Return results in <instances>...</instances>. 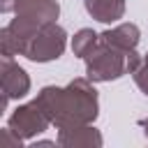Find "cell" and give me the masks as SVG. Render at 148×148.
Here are the masks:
<instances>
[{"instance_id": "cell-4", "label": "cell", "mask_w": 148, "mask_h": 148, "mask_svg": "<svg viewBox=\"0 0 148 148\" xmlns=\"http://www.w3.org/2000/svg\"><path fill=\"white\" fill-rule=\"evenodd\" d=\"M67 46V32L62 25L58 23H49L44 25L28 44H25V51L23 56L32 62H49V60H56L62 56Z\"/></svg>"}, {"instance_id": "cell-10", "label": "cell", "mask_w": 148, "mask_h": 148, "mask_svg": "<svg viewBox=\"0 0 148 148\" xmlns=\"http://www.w3.org/2000/svg\"><path fill=\"white\" fill-rule=\"evenodd\" d=\"M97 44H99V35H97L92 28H81V30L72 37V51H74V56H79V58H86Z\"/></svg>"}, {"instance_id": "cell-7", "label": "cell", "mask_w": 148, "mask_h": 148, "mask_svg": "<svg viewBox=\"0 0 148 148\" xmlns=\"http://www.w3.org/2000/svg\"><path fill=\"white\" fill-rule=\"evenodd\" d=\"M104 139L97 127L90 125H72L58 130V146L62 148H102Z\"/></svg>"}, {"instance_id": "cell-9", "label": "cell", "mask_w": 148, "mask_h": 148, "mask_svg": "<svg viewBox=\"0 0 148 148\" xmlns=\"http://www.w3.org/2000/svg\"><path fill=\"white\" fill-rule=\"evenodd\" d=\"M83 7L99 23H116L125 16V0H83Z\"/></svg>"}, {"instance_id": "cell-1", "label": "cell", "mask_w": 148, "mask_h": 148, "mask_svg": "<svg viewBox=\"0 0 148 148\" xmlns=\"http://www.w3.org/2000/svg\"><path fill=\"white\" fill-rule=\"evenodd\" d=\"M35 99L49 116L51 125H56V130L72 125H90L99 113V97L88 76L69 81L65 88L44 86Z\"/></svg>"}, {"instance_id": "cell-6", "label": "cell", "mask_w": 148, "mask_h": 148, "mask_svg": "<svg viewBox=\"0 0 148 148\" xmlns=\"http://www.w3.org/2000/svg\"><path fill=\"white\" fill-rule=\"evenodd\" d=\"M0 83H2V106H7L9 99H21L30 92L28 72L9 56L0 58Z\"/></svg>"}, {"instance_id": "cell-12", "label": "cell", "mask_w": 148, "mask_h": 148, "mask_svg": "<svg viewBox=\"0 0 148 148\" xmlns=\"http://www.w3.org/2000/svg\"><path fill=\"white\" fill-rule=\"evenodd\" d=\"M0 9H2V14H7V12H14V9H16V0H2Z\"/></svg>"}, {"instance_id": "cell-3", "label": "cell", "mask_w": 148, "mask_h": 148, "mask_svg": "<svg viewBox=\"0 0 148 148\" xmlns=\"http://www.w3.org/2000/svg\"><path fill=\"white\" fill-rule=\"evenodd\" d=\"M86 76L92 83H104V81H116L125 74H130V53L118 51L104 42H99L86 58Z\"/></svg>"}, {"instance_id": "cell-8", "label": "cell", "mask_w": 148, "mask_h": 148, "mask_svg": "<svg viewBox=\"0 0 148 148\" xmlns=\"http://www.w3.org/2000/svg\"><path fill=\"white\" fill-rule=\"evenodd\" d=\"M139 39H141V32H139L136 23H118L116 28L99 32V42H104V44H109L118 51H125V53L136 51Z\"/></svg>"}, {"instance_id": "cell-14", "label": "cell", "mask_w": 148, "mask_h": 148, "mask_svg": "<svg viewBox=\"0 0 148 148\" xmlns=\"http://www.w3.org/2000/svg\"><path fill=\"white\" fill-rule=\"evenodd\" d=\"M37 146H56L53 141H35V143H30V148H37Z\"/></svg>"}, {"instance_id": "cell-13", "label": "cell", "mask_w": 148, "mask_h": 148, "mask_svg": "<svg viewBox=\"0 0 148 148\" xmlns=\"http://www.w3.org/2000/svg\"><path fill=\"white\" fill-rule=\"evenodd\" d=\"M139 127H141V130H143V136H146V139H148V116H146V118H141V120H139Z\"/></svg>"}, {"instance_id": "cell-11", "label": "cell", "mask_w": 148, "mask_h": 148, "mask_svg": "<svg viewBox=\"0 0 148 148\" xmlns=\"http://www.w3.org/2000/svg\"><path fill=\"white\" fill-rule=\"evenodd\" d=\"M132 76H134V83L139 86V90L148 97V60H146V56H143V60L139 62V67L132 72Z\"/></svg>"}, {"instance_id": "cell-15", "label": "cell", "mask_w": 148, "mask_h": 148, "mask_svg": "<svg viewBox=\"0 0 148 148\" xmlns=\"http://www.w3.org/2000/svg\"><path fill=\"white\" fill-rule=\"evenodd\" d=\"M146 60H148V53H146Z\"/></svg>"}, {"instance_id": "cell-2", "label": "cell", "mask_w": 148, "mask_h": 148, "mask_svg": "<svg viewBox=\"0 0 148 148\" xmlns=\"http://www.w3.org/2000/svg\"><path fill=\"white\" fill-rule=\"evenodd\" d=\"M60 16V5L56 0H16L14 18L0 30L2 56H23L25 44L49 23Z\"/></svg>"}, {"instance_id": "cell-5", "label": "cell", "mask_w": 148, "mask_h": 148, "mask_svg": "<svg viewBox=\"0 0 148 148\" xmlns=\"http://www.w3.org/2000/svg\"><path fill=\"white\" fill-rule=\"evenodd\" d=\"M49 125H51V120H49V116L44 113V109L37 104V99L16 106V109L12 111V116H9V120H7V127H9L16 136H21L23 141H28V139L46 132Z\"/></svg>"}]
</instances>
